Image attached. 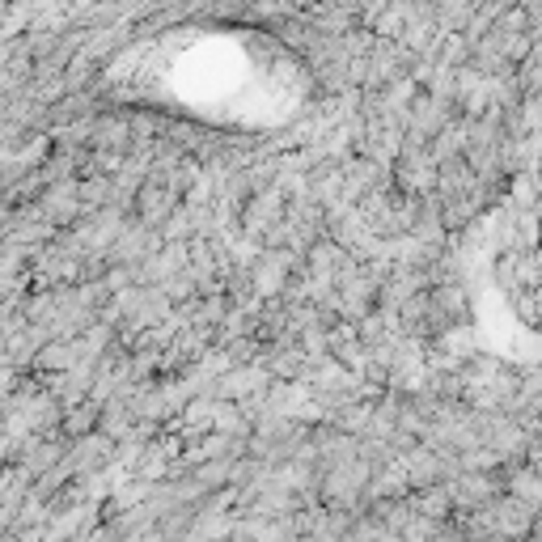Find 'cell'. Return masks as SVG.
<instances>
[{
	"label": "cell",
	"instance_id": "1",
	"mask_svg": "<svg viewBox=\"0 0 542 542\" xmlns=\"http://www.w3.org/2000/svg\"><path fill=\"white\" fill-rule=\"evenodd\" d=\"M166 68L170 94L195 106L200 115H250L271 111L280 98L284 64L276 51L242 39V34H204L200 43H183Z\"/></svg>",
	"mask_w": 542,
	"mask_h": 542
}]
</instances>
